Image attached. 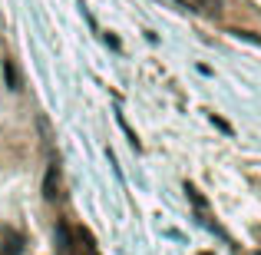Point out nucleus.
Wrapping results in <instances>:
<instances>
[{
    "mask_svg": "<svg viewBox=\"0 0 261 255\" xmlns=\"http://www.w3.org/2000/svg\"><path fill=\"white\" fill-rule=\"evenodd\" d=\"M57 252L60 255H76V245H73V229L66 222H57Z\"/></svg>",
    "mask_w": 261,
    "mask_h": 255,
    "instance_id": "3",
    "label": "nucleus"
},
{
    "mask_svg": "<svg viewBox=\"0 0 261 255\" xmlns=\"http://www.w3.org/2000/svg\"><path fill=\"white\" fill-rule=\"evenodd\" d=\"M4 80H7V86H10V89H20V86H23L20 70H17V63H13L10 57H4Z\"/></svg>",
    "mask_w": 261,
    "mask_h": 255,
    "instance_id": "4",
    "label": "nucleus"
},
{
    "mask_svg": "<svg viewBox=\"0 0 261 255\" xmlns=\"http://www.w3.org/2000/svg\"><path fill=\"white\" fill-rule=\"evenodd\" d=\"M205 13H218V0H198Z\"/></svg>",
    "mask_w": 261,
    "mask_h": 255,
    "instance_id": "5",
    "label": "nucleus"
},
{
    "mask_svg": "<svg viewBox=\"0 0 261 255\" xmlns=\"http://www.w3.org/2000/svg\"><path fill=\"white\" fill-rule=\"evenodd\" d=\"M23 245H27V239L20 236L13 225H4V229H0V255H23Z\"/></svg>",
    "mask_w": 261,
    "mask_h": 255,
    "instance_id": "1",
    "label": "nucleus"
},
{
    "mask_svg": "<svg viewBox=\"0 0 261 255\" xmlns=\"http://www.w3.org/2000/svg\"><path fill=\"white\" fill-rule=\"evenodd\" d=\"M43 199L46 202H57L60 199V166L50 163L46 166V176H43Z\"/></svg>",
    "mask_w": 261,
    "mask_h": 255,
    "instance_id": "2",
    "label": "nucleus"
}]
</instances>
